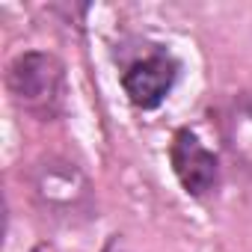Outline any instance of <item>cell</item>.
I'll use <instances>...</instances> for the list:
<instances>
[{"label":"cell","instance_id":"obj_1","mask_svg":"<svg viewBox=\"0 0 252 252\" xmlns=\"http://www.w3.org/2000/svg\"><path fill=\"white\" fill-rule=\"evenodd\" d=\"M6 92L21 113L54 122L65 107V68L48 51H21L6 65Z\"/></svg>","mask_w":252,"mask_h":252},{"label":"cell","instance_id":"obj_2","mask_svg":"<svg viewBox=\"0 0 252 252\" xmlns=\"http://www.w3.org/2000/svg\"><path fill=\"white\" fill-rule=\"evenodd\" d=\"M178 77H181V60L169 48H152L122 68L119 83L125 98L137 110L152 113L172 95Z\"/></svg>","mask_w":252,"mask_h":252},{"label":"cell","instance_id":"obj_3","mask_svg":"<svg viewBox=\"0 0 252 252\" xmlns=\"http://www.w3.org/2000/svg\"><path fill=\"white\" fill-rule=\"evenodd\" d=\"M169 166L175 181L190 199H208L217 193L222 169L214 149L205 146V140L193 128H178L169 140Z\"/></svg>","mask_w":252,"mask_h":252},{"label":"cell","instance_id":"obj_4","mask_svg":"<svg viewBox=\"0 0 252 252\" xmlns=\"http://www.w3.org/2000/svg\"><path fill=\"white\" fill-rule=\"evenodd\" d=\"M33 193L39 205L54 217H71V214L89 211L92 205V187L86 175L63 158H48L36 166Z\"/></svg>","mask_w":252,"mask_h":252},{"label":"cell","instance_id":"obj_5","mask_svg":"<svg viewBox=\"0 0 252 252\" xmlns=\"http://www.w3.org/2000/svg\"><path fill=\"white\" fill-rule=\"evenodd\" d=\"M228 146H231L234 158H243L246 163H252V104L249 101L234 104Z\"/></svg>","mask_w":252,"mask_h":252},{"label":"cell","instance_id":"obj_6","mask_svg":"<svg viewBox=\"0 0 252 252\" xmlns=\"http://www.w3.org/2000/svg\"><path fill=\"white\" fill-rule=\"evenodd\" d=\"M98 252H131L128 249V243H125V237L122 234H110L104 243H101V249Z\"/></svg>","mask_w":252,"mask_h":252}]
</instances>
